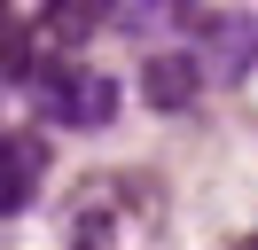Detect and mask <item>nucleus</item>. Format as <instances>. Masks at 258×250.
<instances>
[{
    "label": "nucleus",
    "mask_w": 258,
    "mask_h": 250,
    "mask_svg": "<svg viewBox=\"0 0 258 250\" xmlns=\"http://www.w3.org/2000/svg\"><path fill=\"white\" fill-rule=\"evenodd\" d=\"M32 102L47 109L55 125H79V133H94V125H110L117 86H110L102 71H86V62H47V71L32 78Z\"/></svg>",
    "instance_id": "obj_2"
},
{
    "label": "nucleus",
    "mask_w": 258,
    "mask_h": 250,
    "mask_svg": "<svg viewBox=\"0 0 258 250\" xmlns=\"http://www.w3.org/2000/svg\"><path fill=\"white\" fill-rule=\"evenodd\" d=\"M250 62H258V24L250 16H204V71L250 78Z\"/></svg>",
    "instance_id": "obj_4"
},
{
    "label": "nucleus",
    "mask_w": 258,
    "mask_h": 250,
    "mask_svg": "<svg viewBox=\"0 0 258 250\" xmlns=\"http://www.w3.org/2000/svg\"><path fill=\"white\" fill-rule=\"evenodd\" d=\"M196 86H204V62H196V55H172V47H164V55L141 62V102L149 109H188Z\"/></svg>",
    "instance_id": "obj_5"
},
{
    "label": "nucleus",
    "mask_w": 258,
    "mask_h": 250,
    "mask_svg": "<svg viewBox=\"0 0 258 250\" xmlns=\"http://www.w3.org/2000/svg\"><path fill=\"white\" fill-rule=\"evenodd\" d=\"M157 227H164L157 172H94L63 211V250H141Z\"/></svg>",
    "instance_id": "obj_1"
},
{
    "label": "nucleus",
    "mask_w": 258,
    "mask_h": 250,
    "mask_svg": "<svg viewBox=\"0 0 258 250\" xmlns=\"http://www.w3.org/2000/svg\"><path fill=\"white\" fill-rule=\"evenodd\" d=\"M235 250H258V242H235Z\"/></svg>",
    "instance_id": "obj_7"
},
{
    "label": "nucleus",
    "mask_w": 258,
    "mask_h": 250,
    "mask_svg": "<svg viewBox=\"0 0 258 250\" xmlns=\"http://www.w3.org/2000/svg\"><path fill=\"white\" fill-rule=\"evenodd\" d=\"M39 172H47V141H39V133H8V141H0V211H8V219L39 196Z\"/></svg>",
    "instance_id": "obj_3"
},
{
    "label": "nucleus",
    "mask_w": 258,
    "mask_h": 250,
    "mask_svg": "<svg viewBox=\"0 0 258 250\" xmlns=\"http://www.w3.org/2000/svg\"><path fill=\"white\" fill-rule=\"evenodd\" d=\"M94 24H102L94 0H55V8H47V31H55V39H86Z\"/></svg>",
    "instance_id": "obj_6"
}]
</instances>
